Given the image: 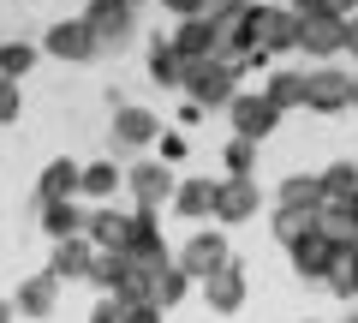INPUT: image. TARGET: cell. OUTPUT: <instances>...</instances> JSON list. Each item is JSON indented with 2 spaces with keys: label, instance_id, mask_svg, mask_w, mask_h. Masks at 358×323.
<instances>
[{
  "label": "cell",
  "instance_id": "1",
  "mask_svg": "<svg viewBox=\"0 0 358 323\" xmlns=\"http://www.w3.org/2000/svg\"><path fill=\"white\" fill-rule=\"evenodd\" d=\"M185 96H192L197 108H233V96H239V66L233 60H192L185 66Z\"/></svg>",
  "mask_w": 358,
  "mask_h": 323
},
{
  "label": "cell",
  "instance_id": "2",
  "mask_svg": "<svg viewBox=\"0 0 358 323\" xmlns=\"http://www.w3.org/2000/svg\"><path fill=\"white\" fill-rule=\"evenodd\" d=\"M233 263V252H227V233L221 228H197L185 246H179V270L192 275V282H209V275H221Z\"/></svg>",
  "mask_w": 358,
  "mask_h": 323
},
{
  "label": "cell",
  "instance_id": "3",
  "mask_svg": "<svg viewBox=\"0 0 358 323\" xmlns=\"http://www.w3.org/2000/svg\"><path fill=\"white\" fill-rule=\"evenodd\" d=\"M299 25L305 18L293 13V6H251V30H257V48L275 60V54L299 48Z\"/></svg>",
  "mask_w": 358,
  "mask_h": 323
},
{
  "label": "cell",
  "instance_id": "4",
  "mask_svg": "<svg viewBox=\"0 0 358 323\" xmlns=\"http://www.w3.org/2000/svg\"><path fill=\"white\" fill-rule=\"evenodd\" d=\"M227 120H233V138H251V144H263L268 132L281 126V108L268 102L263 90H239V96H233V108H227Z\"/></svg>",
  "mask_w": 358,
  "mask_h": 323
},
{
  "label": "cell",
  "instance_id": "5",
  "mask_svg": "<svg viewBox=\"0 0 358 323\" xmlns=\"http://www.w3.org/2000/svg\"><path fill=\"white\" fill-rule=\"evenodd\" d=\"M173 174H167V162H131L126 168V192H131V204L138 209H155L162 216L167 204H173Z\"/></svg>",
  "mask_w": 358,
  "mask_h": 323
},
{
  "label": "cell",
  "instance_id": "6",
  "mask_svg": "<svg viewBox=\"0 0 358 323\" xmlns=\"http://www.w3.org/2000/svg\"><path fill=\"white\" fill-rule=\"evenodd\" d=\"M42 48H48L54 60H66V66H84V60H96V54H102V42L90 36L84 18H60V25L42 36Z\"/></svg>",
  "mask_w": 358,
  "mask_h": 323
},
{
  "label": "cell",
  "instance_id": "7",
  "mask_svg": "<svg viewBox=\"0 0 358 323\" xmlns=\"http://www.w3.org/2000/svg\"><path fill=\"white\" fill-rule=\"evenodd\" d=\"M341 263H346V252L334 246V240H329L322 228H317V233H305V240L293 246V270L305 275V282H329V275L341 270Z\"/></svg>",
  "mask_w": 358,
  "mask_h": 323
},
{
  "label": "cell",
  "instance_id": "8",
  "mask_svg": "<svg viewBox=\"0 0 358 323\" xmlns=\"http://www.w3.org/2000/svg\"><path fill=\"white\" fill-rule=\"evenodd\" d=\"M84 25H90V36L102 42V48H126L131 42V6L126 0H90Z\"/></svg>",
  "mask_w": 358,
  "mask_h": 323
},
{
  "label": "cell",
  "instance_id": "9",
  "mask_svg": "<svg viewBox=\"0 0 358 323\" xmlns=\"http://www.w3.org/2000/svg\"><path fill=\"white\" fill-rule=\"evenodd\" d=\"M299 48H305L310 60H334V54H346V18L341 13H310L305 25H299Z\"/></svg>",
  "mask_w": 358,
  "mask_h": 323
},
{
  "label": "cell",
  "instance_id": "10",
  "mask_svg": "<svg viewBox=\"0 0 358 323\" xmlns=\"http://www.w3.org/2000/svg\"><path fill=\"white\" fill-rule=\"evenodd\" d=\"M126 258L143 263V270L173 263V258H167V233H162V221H155V209H131V246H126Z\"/></svg>",
  "mask_w": 358,
  "mask_h": 323
},
{
  "label": "cell",
  "instance_id": "11",
  "mask_svg": "<svg viewBox=\"0 0 358 323\" xmlns=\"http://www.w3.org/2000/svg\"><path fill=\"white\" fill-rule=\"evenodd\" d=\"M346 84H352V72H334V66L305 72V108H310V114H341V108H352Z\"/></svg>",
  "mask_w": 358,
  "mask_h": 323
},
{
  "label": "cell",
  "instance_id": "12",
  "mask_svg": "<svg viewBox=\"0 0 358 323\" xmlns=\"http://www.w3.org/2000/svg\"><path fill=\"white\" fill-rule=\"evenodd\" d=\"M257 209H263L257 180H221L215 186V221H221V228H239V221H251Z\"/></svg>",
  "mask_w": 358,
  "mask_h": 323
},
{
  "label": "cell",
  "instance_id": "13",
  "mask_svg": "<svg viewBox=\"0 0 358 323\" xmlns=\"http://www.w3.org/2000/svg\"><path fill=\"white\" fill-rule=\"evenodd\" d=\"M167 48L179 54V60H215L221 54V36H215V18H185V25H173V36H167Z\"/></svg>",
  "mask_w": 358,
  "mask_h": 323
},
{
  "label": "cell",
  "instance_id": "14",
  "mask_svg": "<svg viewBox=\"0 0 358 323\" xmlns=\"http://www.w3.org/2000/svg\"><path fill=\"white\" fill-rule=\"evenodd\" d=\"M90 246L96 252H126L131 246V209H114V204H102V209H90Z\"/></svg>",
  "mask_w": 358,
  "mask_h": 323
},
{
  "label": "cell",
  "instance_id": "15",
  "mask_svg": "<svg viewBox=\"0 0 358 323\" xmlns=\"http://www.w3.org/2000/svg\"><path fill=\"white\" fill-rule=\"evenodd\" d=\"M96 258H102V252L90 246V233H78V240H60V246H54L48 270L60 275V282H90V270H96Z\"/></svg>",
  "mask_w": 358,
  "mask_h": 323
},
{
  "label": "cell",
  "instance_id": "16",
  "mask_svg": "<svg viewBox=\"0 0 358 323\" xmlns=\"http://www.w3.org/2000/svg\"><path fill=\"white\" fill-rule=\"evenodd\" d=\"M317 221H322V233H329L341 252H358V204L352 198H322Z\"/></svg>",
  "mask_w": 358,
  "mask_h": 323
},
{
  "label": "cell",
  "instance_id": "17",
  "mask_svg": "<svg viewBox=\"0 0 358 323\" xmlns=\"http://www.w3.org/2000/svg\"><path fill=\"white\" fill-rule=\"evenodd\" d=\"M36 221H42V233H48L54 246H60V240H78L90 228V209H78V198H60V204H36Z\"/></svg>",
  "mask_w": 358,
  "mask_h": 323
},
{
  "label": "cell",
  "instance_id": "18",
  "mask_svg": "<svg viewBox=\"0 0 358 323\" xmlns=\"http://www.w3.org/2000/svg\"><path fill=\"white\" fill-rule=\"evenodd\" d=\"M54 299H60V275H54V270L24 275V282L13 287V311H24V317H48Z\"/></svg>",
  "mask_w": 358,
  "mask_h": 323
},
{
  "label": "cell",
  "instance_id": "19",
  "mask_svg": "<svg viewBox=\"0 0 358 323\" xmlns=\"http://www.w3.org/2000/svg\"><path fill=\"white\" fill-rule=\"evenodd\" d=\"M155 138H162V120L150 108H114V144L120 150H143Z\"/></svg>",
  "mask_w": 358,
  "mask_h": 323
},
{
  "label": "cell",
  "instance_id": "20",
  "mask_svg": "<svg viewBox=\"0 0 358 323\" xmlns=\"http://www.w3.org/2000/svg\"><path fill=\"white\" fill-rule=\"evenodd\" d=\"M203 299H209V311H215V317L245 311V270H239V263H227L221 275H209V282H203Z\"/></svg>",
  "mask_w": 358,
  "mask_h": 323
},
{
  "label": "cell",
  "instance_id": "21",
  "mask_svg": "<svg viewBox=\"0 0 358 323\" xmlns=\"http://www.w3.org/2000/svg\"><path fill=\"white\" fill-rule=\"evenodd\" d=\"M78 180H84V168H78L72 156H54L48 168H42V180H36V204H60V198H78Z\"/></svg>",
  "mask_w": 358,
  "mask_h": 323
},
{
  "label": "cell",
  "instance_id": "22",
  "mask_svg": "<svg viewBox=\"0 0 358 323\" xmlns=\"http://www.w3.org/2000/svg\"><path fill=\"white\" fill-rule=\"evenodd\" d=\"M215 186L221 180H179L173 186V216H185V221H203V216H215Z\"/></svg>",
  "mask_w": 358,
  "mask_h": 323
},
{
  "label": "cell",
  "instance_id": "23",
  "mask_svg": "<svg viewBox=\"0 0 358 323\" xmlns=\"http://www.w3.org/2000/svg\"><path fill=\"white\" fill-rule=\"evenodd\" d=\"M185 294H192V275L179 270V258H173V263H162V270H155V287H150V305L173 311V305H179Z\"/></svg>",
  "mask_w": 358,
  "mask_h": 323
},
{
  "label": "cell",
  "instance_id": "24",
  "mask_svg": "<svg viewBox=\"0 0 358 323\" xmlns=\"http://www.w3.org/2000/svg\"><path fill=\"white\" fill-rule=\"evenodd\" d=\"M281 209H322V174H287Z\"/></svg>",
  "mask_w": 358,
  "mask_h": 323
},
{
  "label": "cell",
  "instance_id": "25",
  "mask_svg": "<svg viewBox=\"0 0 358 323\" xmlns=\"http://www.w3.org/2000/svg\"><path fill=\"white\" fill-rule=\"evenodd\" d=\"M126 186V174L114 168V162H90L84 168V180H78V198H96V204H108V198Z\"/></svg>",
  "mask_w": 358,
  "mask_h": 323
},
{
  "label": "cell",
  "instance_id": "26",
  "mask_svg": "<svg viewBox=\"0 0 358 323\" xmlns=\"http://www.w3.org/2000/svg\"><path fill=\"white\" fill-rule=\"evenodd\" d=\"M263 96L281 108V114H287V108H305V72H268L263 78Z\"/></svg>",
  "mask_w": 358,
  "mask_h": 323
},
{
  "label": "cell",
  "instance_id": "27",
  "mask_svg": "<svg viewBox=\"0 0 358 323\" xmlns=\"http://www.w3.org/2000/svg\"><path fill=\"white\" fill-rule=\"evenodd\" d=\"M322 221H317V209H275V240H281L287 252L305 240V233H317Z\"/></svg>",
  "mask_w": 358,
  "mask_h": 323
},
{
  "label": "cell",
  "instance_id": "28",
  "mask_svg": "<svg viewBox=\"0 0 358 323\" xmlns=\"http://www.w3.org/2000/svg\"><path fill=\"white\" fill-rule=\"evenodd\" d=\"M221 168H227V180H257V144L251 138H227L221 144Z\"/></svg>",
  "mask_w": 358,
  "mask_h": 323
},
{
  "label": "cell",
  "instance_id": "29",
  "mask_svg": "<svg viewBox=\"0 0 358 323\" xmlns=\"http://www.w3.org/2000/svg\"><path fill=\"white\" fill-rule=\"evenodd\" d=\"M126 275H131V258H126V252H102V258H96V270H90V287L120 294V287H126Z\"/></svg>",
  "mask_w": 358,
  "mask_h": 323
},
{
  "label": "cell",
  "instance_id": "30",
  "mask_svg": "<svg viewBox=\"0 0 358 323\" xmlns=\"http://www.w3.org/2000/svg\"><path fill=\"white\" fill-rule=\"evenodd\" d=\"M150 78L167 84V90H185V60H179L167 42H155V48H150Z\"/></svg>",
  "mask_w": 358,
  "mask_h": 323
},
{
  "label": "cell",
  "instance_id": "31",
  "mask_svg": "<svg viewBox=\"0 0 358 323\" xmlns=\"http://www.w3.org/2000/svg\"><path fill=\"white\" fill-rule=\"evenodd\" d=\"M30 66H36V48L30 42H0V78H13V84H24Z\"/></svg>",
  "mask_w": 358,
  "mask_h": 323
},
{
  "label": "cell",
  "instance_id": "32",
  "mask_svg": "<svg viewBox=\"0 0 358 323\" xmlns=\"http://www.w3.org/2000/svg\"><path fill=\"white\" fill-rule=\"evenodd\" d=\"M322 198H358V162H329L322 168Z\"/></svg>",
  "mask_w": 358,
  "mask_h": 323
},
{
  "label": "cell",
  "instance_id": "33",
  "mask_svg": "<svg viewBox=\"0 0 358 323\" xmlns=\"http://www.w3.org/2000/svg\"><path fill=\"white\" fill-rule=\"evenodd\" d=\"M18 114H24V84L0 78V126H18Z\"/></svg>",
  "mask_w": 358,
  "mask_h": 323
},
{
  "label": "cell",
  "instance_id": "34",
  "mask_svg": "<svg viewBox=\"0 0 358 323\" xmlns=\"http://www.w3.org/2000/svg\"><path fill=\"white\" fill-rule=\"evenodd\" d=\"M162 6L179 18V25H185V18H209V13H215V0H162Z\"/></svg>",
  "mask_w": 358,
  "mask_h": 323
},
{
  "label": "cell",
  "instance_id": "35",
  "mask_svg": "<svg viewBox=\"0 0 358 323\" xmlns=\"http://www.w3.org/2000/svg\"><path fill=\"white\" fill-rule=\"evenodd\" d=\"M90 323H126V299H114V294H102V305L90 311Z\"/></svg>",
  "mask_w": 358,
  "mask_h": 323
},
{
  "label": "cell",
  "instance_id": "36",
  "mask_svg": "<svg viewBox=\"0 0 358 323\" xmlns=\"http://www.w3.org/2000/svg\"><path fill=\"white\" fill-rule=\"evenodd\" d=\"M329 294H334V299H358V287H352V275H346V263L329 275Z\"/></svg>",
  "mask_w": 358,
  "mask_h": 323
},
{
  "label": "cell",
  "instance_id": "37",
  "mask_svg": "<svg viewBox=\"0 0 358 323\" xmlns=\"http://www.w3.org/2000/svg\"><path fill=\"white\" fill-rule=\"evenodd\" d=\"M287 6H293L299 18H310V13H334V6H341V0H287Z\"/></svg>",
  "mask_w": 358,
  "mask_h": 323
},
{
  "label": "cell",
  "instance_id": "38",
  "mask_svg": "<svg viewBox=\"0 0 358 323\" xmlns=\"http://www.w3.org/2000/svg\"><path fill=\"white\" fill-rule=\"evenodd\" d=\"M167 311L162 305H126V323H162Z\"/></svg>",
  "mask_w": 358,
  "mask_h": 323
},
{
  "label": "cell",
  "instance_id": "39",
  "mask_svg": "<svg viewBox=\"0 0 358 323\" xmlns=\"http://www.w3.org/2000/svg\"><path fill=\"white\" fill-rule=\"evenodd\" d=\"M346 54H352V60H358V13L346 18Z\"/></svg>",
  "mask_w": 358,
  "mask_h": 323
},
{
  "label": "cell",
  "instance_id": "40",
  "mask_svg": "<svg viewBox=\"0 0 358 323\" xmlns=\"http://www.w3.org/2000/svg\"><path fill=\"white\" fill-rule=\"evenodd\" d=\"M215 6H227V13H245V6H263V0H215Z\"/></svg>",
  "mask_w": 358,
  "mask_h": 323
},
{
  "label": "cell",
  "instance_id": "41",
  "mask_svg": "<svg viewBox=\"0 0 358 323\" xmlns=\"http://www.w3.org/2000/svg\"><path fill=\"white\" fill-rule=\"evenodd\" d=\"M346 275H352V287H358V252H346Z\"/></svg>",
  "mask_w": 358,
  "mask_h": 323
},
{
  "label": "cell",
  "instance_id": "42",
  "mask_svg": "<svg viewBox=\"0 0 358 323\" xmlns=\"http://www.w3.org/2000/svg\"><path fill=\"white\" fill-rule=\"evenodd\" d=\"M18 317V311H13V299H0V323H13Z\"/></svg>",
  "mask_w": 358,
  "mask_h": 323
},
{
  "label": "cell",
  "instance_id": "43",
  "mask_svg": "<svg viewBox=\"0 0 358 323\" xmlns=\"http://www.w3.org/2000/svg\"><path fill=\"white\" fill-rule=\"evenodd\" d=\"M346 96H352V108H358V72H352V84H346Z\"/></svg>",
  "mask_w": 358,
  "mask_h": 323
},
{
  "label": "cell",
  "instance_id": "44",
  "mask_svg": "<svg viewBox=\"0 0 358 323\" xmlns=\"http://www.w3.org/2000/svg\"><path fill=\"white\" fill-rule=\"evenodd\" d=\"M126 6H143V0H126Z\"/></svg>",
  "mask_w": 358,
  "mask_h": 323
},
{
  "label": "cell",
  "instance_id": "45",
  "mask_svg": "<svg viewBox=\"0 0 358 323\" xmlns=\"http://www.w3.org/2000/svg\"><path fill=\"white\" fill-rule=\"evenodd\" d=\"M352 204H358V198H352Z\"/></svg>",
  "mask_w": 358,
  "mask_h": 323
},
{
  "label": "cell",
  "instance_id": "46",
  "mask_svg": "<svg viewBox=\"0 0 358 323\" xmlns=\"http://www.w3.org/2000/svg\"><path fill=\"white\" fill-rule=\"evenodd\" d=\"M352 323H358V317H352Z\"/></svg>",
  "mask_w": 358,
  "mask_h": 323
}]
</instances>
